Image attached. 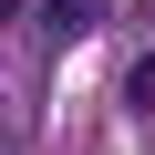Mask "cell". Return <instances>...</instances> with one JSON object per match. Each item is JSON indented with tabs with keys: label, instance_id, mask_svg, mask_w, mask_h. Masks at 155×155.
<instances>
[{
	"label": "cell",
	"instance_id": "obj_1",
	"mask_svg": "<svg viewBox=\"0 0 155 155\" xmlns=\"http://www.w3.org/2000/svg\"><path fill=\"white\" fill-rule=\"evenodd\" d=\"M93 21H104V0H41V31L52 41H83Z\"/></svg>",
	"mask_w": 155,
	"mask_h": 155
},
{
	"label": "cell",
	"instance_id": "obj_2",
	"mask_svg": "<svg viewBox=\"0 0 155 155\" xmlns=\"http://www.w3.org/2000/svg\"><path fill=\"white\" fill-rule=\"evenodd\" d=\"M11 11H21V0H0V21H11Z\"/></svg>",
	"mask_w": 155,
	"mask_h": 155
}]
</instances>
